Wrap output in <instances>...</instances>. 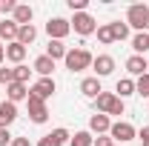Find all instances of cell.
I'll return each instance as SVG.
<instances>
[{
	"instance_id": "52a82bcc",
	"label": "cell",
	"mask_w": 149,
	"mask_h": 146,
	"mask_svg": "<svg viewBox=\"0 0 149 146\" xmlns=\"http://www.w3.org/2000/svg\"><path fill=\"white\" fill-rule=\"evenodd\" d=\"M69 32H72L69 20H63V17H49V23H46V35H49V40H63Z\"/></svg>"
},
{
	"instance_id": "cb8c5ba5",
	"label": "cell",
	"mask_w": 149,
	"mask_h": 146,
	"mask_svg": "<svg viewBox=\"0 0 149 146\" xmlns=\"http://www.w3.org/2000/svg\"><path fill=\"white\" fill-rule=\"evenodd\" d=\"M92 143H95V138H92V132H89V129L74 132L72 138H69V146H92Z\"/></svg>"
},
{
	"instance_id": "f1b7e54d",
	"label": "cell",
	"mask_w": 149,
	"mask_h": 146,
	"mask_svg": "<svg viewBox=\"0 0 149 146\" xmlns=\"http://www.w3.org/2000/svg\"><path fill=\"white\" fill-rule=\"evenodd\" d=\"M86 6H89L86 0H69V9H72L74 15H77V12H86Z\"/></svg>"
},
{
	"instance_id": "836d02e7",
	"label": "cell",
	"mask_w": 149,
	"mask_h": 146,
	"mask_svg": "<svg viewBox=\"0 0 149 146\" xmlns=\"http://www.w3.org/2000/svg\"><path fill=\"white\" fill-rule=\"evenodd\" d=\"M138 138L143 140V146H149V126H143L141 132H138Z\"/></svg>"
},
{
	"instance_id": "277c9868",
	"label": "cell",
	"mask_w": 149,
	"mask_h": 146,
	"mask_svg": "<svg viewBox=\"0 0 149 146\" xmlns=\"http://www.w3.org/2000/svg\"><path fill=\"white\" fill-rule=\"evenodd\" d=\"M69 26H72V32L74 35H95L97 32V23H95V17L89 15V12H77L72 20H69Z\"/></svg>"
},
{
	"instance_id": "3957f363",
	"label": "cell",
	"mask_w": 149,
	"mask_h": 146,
	"mask_svg": "<svg viewBox=\"0 0 149 146\" xmlns=\"http://www.w3.org/2000/svg\"><path fill=\"white\" fill-rule=\"evenodd\" d=\"M126 23L132 29H138V32H146L149 29V9L143 3H132L129 12H126Z\"/></svg>"
},
{
	"instance_id": "f546056e",
	"label": "cell",
	"mask_w": 149,
	"mask_h": 146,
	"mask_svg": "<svg viewBox=\"0 0 149 146\" xmlns=\"http://www.w3.org/2000/svg\"><path fill=\"white\" fill-rule=\"evenodd\" d=\"M92 146H115V140H112L109 135H97V138H95V143Z\"/></svg>"
},
{
	"instance_id": "ac0fdd59",
	"label": "cell",
	"mask_w": 149,
	"mask_h": 146,
	"mask_svg": "<svg viewBox=\"0 0 149 146\" xmlns=\"http://www.w3.org/2000/svg\"><path fill=\"white\" fill-rule=\"evenodd\" d=\"M35 17V12H32V6H26V3H17V9H15V23L17 26H29Z\"/></svg>"
},
{
	"instance_id": "2e32d148",
	"label": "cell",
	"mask_w": 149,
	"mask_h": 146,
	"mask_svg": "<svg viewBox=\"0 0 149 146\" xmlns=\"http://www.w3.org/2000/svg\"><path fill=\"white\" fill-rule=\"evenodd\" d=\"M23 57H26V46H20L17 40L6 46V60H12L15 66H20V63H23Z\"/></svg>"
},
{
	"instance_id": "7402d4cb",
	"label": "cell",
	"mask_w": 149,
	"mask_h": 146,
	"mask_svg": "<svg viewBox=\"0 0 149 146\" xmlns=\"http://www.w3.org/2000/svg\"><path fill=\"white\" fill-rule=\"evenodd\" d=\"M132 49H135V55H141V57H143V52H149V35L146 32H138L132 37Z\"/></svg>"
},
{
	"instance_id": "5bb4252c",
	"label": "cell",
	"mask_w": 149,
	"mask_h": 146,
	"mask_svg": "<svg viewBox=\"0 0 149 146\" xmlns=\"http://www.w3.org/2000/svg\"><path fill=\"white\" fill-rule=\"evenodd\" d=\"M32 72H37L40 77H52V72H55V60L46 55L35 57V63H32Z\"/></svg>"
},
{
	"instance_id": "ffe728a7",
	"label": "cell",
	"mask_w": 149,
	"mask_h": 146,
	"mask_svg": "<svg viewBox=\"0 0 149 146\" xmlns=\"http://www.w3.org/2000/svg\"><path fill=\"white\" fill-rule=\"evenodd\" d=\"M66 46H63V40H49V46H46V57H52V60H63L66 57Z\"/></svg>"
},
{
	"instance_id": "484cf974",
	"label": "cell",
	"mask_w": 149,
	"mask_h": 146,
	"mask_svg": "<svg viewBox=\"0 0 149 146\" xmlns=\"http://www.w3.org/2000/svg\"><path fill=\"white\" fill-rule=\"evenodd\" d=\"M12 77H15L12 83H29V77H32V69L20 63V66H15V69H12Z\"/></svg>"
},
{
	"instance_id": "e0dca14e",
	"label": "cell",
	"mask_w": 149,
	"mask_h": 146,
	"mask_svg": "<svg viewBox=\"0 0 149 146\" xmlns=\"http://www.w3.org/2000/svg\"><path fill=\"white\" fill-rule=\"evenodd\" d=\"M80 92H83V95H86V97H97V95H100V80H97V77H83V80H80Z\"/></svg>"
},
{
	"instance_id": "d6986e66",
	"label": "cell",
	"mask_w": 149,
	"mask_h": 146,
	"mask_svg": "<svg viewBox=\"0 0 149 146\" xmlns=\"http://www.w3.org/2000/svg\"><path fill=\"white\" fill-rule=\"evenodd\" d=\"M17 23H15V20H3V23H0V40H9V43H15V40H17Z\"/></svg>"
},
{
	"instance_id": "9a60e30c",
	"label": "cell",
	"mask_w": 149,
	"mask_h": 146,
	"mask_svg": "<svg viewBox=\"0 0 149 146\" xmlns=\"http://www.w3.org/2000/svg\"><path fill=\"white\" fill-rule=\"evenodd\" d=\"M109 126H112L109 115H97V112H95L92 117H89V132H92V135H103V132H109Z\"/></svg>"
},
{
	"instance_id": "4fadbf2b",
	"label": "cell",
	"mask_w": 149,
	"mask_h": 146,
	"mask_svg": "<svg viewBox=\"0 0 149 146\" xmlns=\"http://www.w3.org/2000/svg\"><path fill=\"white\" fill-rule=\"evenodd\" d=\"M15 120H17V106L9 103V100H3L0 103V129H9Z\"/></svg>"
},
{
	"instance_id": "7a4b0ae2",
	"label": "cell",
	"mask_w": 149,
	"mask_h": 146,
	"mask_svg": "<svg viewBox=\"0 0 149 146\" xmlns=\"http://www.w3.org/2000/svg\"><path fill=\"white\" fill-rule=\"evenodd\" d=\"M95 106H97V115H123V100L112 92H100L95 97Z\"/></svg>"
},
{
	"instance_id": "9c48e42d",
	"label": "cell",
	"mask_w": 149,
	"mask_h": 146,
	"mask_svg": "<svg viewBox=\"0 0 149 146\" xmlns=\"http://www.w3.org/2000/svg\"><path fill=\"white\" fill-rule=\"evenodd\" d=\"M92 69H95V77H97V80L106 77V74L115 72V57H112V55H97L92 60Z\"/></svg>"
},
{
	"instance_id": "ba28073f",
	"label": "cell",
	"mask_w": 149,
	"mask_h": 146,
	"mask_svg": "<svg viewBox=\"0 0 149 146\" xmlns=\"http://www.w3.org/2000/svg\"><path fill=\"white\" fill-rule=\"evenodd\" d=\"M69 138H72L69 129L60 126V129H52L49 135H43V138L37 140V146H63V143H69Z\"/></svg>"
},
{
	"instance_id": "8fae6325",
	"label": "cell",
	"mask_w": 149,
	"mask_h": 146,
	"mask_svg": "<svg viewBox=\"0 0 149 146\" xmlns=\"http://www.w3.org/2000/svg\"><path fill=\"white\" fill-rule=\"evenodd\" d=\"M6 100L15 103V106H17L20 100H29V89H26V83H9V86H6Z\"/></svg>"
},
{
	"instance_id": "4316f807",
	"label": "cell",
	"mask_w": 149,
	"mask_h": 146,
	"mask_svg": "<svg viewBox=\"0 0 149 146\" xmlns=\"http://www.w3.org/2000/svg\"><path fill=\"white\" fill-rule=\"evenodd\" d=\"M135 95H141V97H149V72L143 77H138L135 80Z\"/></svg>"
},
{
	"instance_id": "603a6c76",
	"label": "cell",
	"mask_w": 149,
	"mask_h": 146,
	"mask_svg": "<svg viewBox=\"0 0 149 146\" xmlns=\"http://www.w3.org/2000/svg\"><path fill=\"white\" fill-rule=\"evenodd\" d=\"M115 92H118V97L123 100V97H129V95H135V80L132 77H120L118 80V86H115Z\"/></svg>"
},
{
	"instance_id": "4dcf8cb0",
	"label": "cell",
	"mask_w": 149,
	"mask_h": 146,
	"mask_svg": "<svg viewBox=\"0 0 149 146\" xmlns=\"http://www.w3.org/2000/svg\"><path fill=\"white\" fill-rule=\"evenodd\" d=\"M15 9H17L15 0H0V12H12V15H15Z\"/></svg>"
},
{
	"instance_id": "e575fe53",
	"label": "cell",
	"mask_w": 149,
	"mask_h": 146,
	"mask_svg": "<svg viewBox=\"0 0 149 146\" xmlns=\"http://www.w3.org/2000/svg\"><path fill=\"white\" fill-rule=\"evenodd\" d=\"M12 146H32V143H29V138H15Z\"/></svg>"
},
{
	"instance_id": "30bf717a",
	"label": "cell",
	"mask_w": 149,
	"mask_h": 146,
	"mask_svg": "<svg viewBox=\"0 0 149 146\" xmlns=\"http://www.w3.org/2000/svg\"><path fill=\"white\" fill-rule=\"evenodd\" d=\"M55 80H52V77H40V80H37L35 86H32V89H29V95H35V97H40V100H46V97H52V95H55Z\"/></svg>"
},
{
	"instance_id": "83f0119b",
	"label": "cell",
	"mask_w": 149,
	"mask_h": 146,
	"mask_svg": "<svg viewBox=\"0 0 149 146\" xmlns=\"http://www.w3.org/2000/svg\"><path fill=\"white\" fill-rule=\"evenodd\" d=\"M97 40H100L103 46L115 43V37H112V29H109V23H106V26H97Z\"/></svg>"
},
{
	"instance_id": "5b68a950",
	"label": "cell",
	"mask_w": 149,
	"mask_h": 146,
	"mask_svg": "<svg viewBox=\"0 0 149 146\" xmlns=\"http://www.w3.org/2000/svg\"><path fill=\"white\" fill-rule=\"evenodd\" d=\"M135 126L132 123H126V120H118V123H112L109 126V138L115 140V143H129V140H135Z\"/></svg>"
},
{
	"instance_id": "d6a6232c",
	"label": "cell",
	"mask_w": 149,
	"mask_h": 146,
	"mask_svg": "<svg viewBox=\"0 0 149 146\" xmlns=\"http://www.w3.org/2000/svg\"><path fill=\"white\" fill-rule=\"evenodd\" d=\"M12 135H9V129H0V146H12Z\"/></svg>"
},
{
	"instance_id": "1f68e13d",
	"label": "cell",
	"mask_w": 149,
	"mask_h": 146,
	"mask_svg": "<svg viewBox=\"0 0 149 146\" xmlns=\"http://www.w3.org/2000/svg\"><path fill=\"white\" fill-rule=\"evenodd\" d=\"M12 80H15V77H12V69H0V83H3V86H9Z\"/></svg>"
},
{
	"instance_id": "8d00e7d4",
	"label": "cell",
	"mask_w": 149,
	"mask_h": 146,
	"mask_svg": "<svg viewBox=\"0 0 149 146\" xmlns=\"http://www.w3.org/2000/svg\"><path fill=\"white\" fill-rule=\"evenodd\" d=\"M0 103H3V100H0Z\"/></svg>"
},
{
	"instance_id": "44dd1931",
	"label": "cell",
	"mask_w": 149,
	"mask_h": 146,
	"mask_svg": "<svg viewBox=\"0 0 149 146\" xmlns=\"http://www.w3.org/2000/svg\"><path fill=\"white\" fill-rule=\"evenodd\" d=\"M35 37H37V29L32 26V23L17 29V43H20V46H29V43H35Z\"/></svg>"
},
{
	"instance_id": "d590c367",
	"label": "cell",
	"mask_w": 149,
	"mask_h": 146,
	"mask_svg": "<svg viewBox=\"0 0 149 146\" xmlns=\"http://www.w3.org/2000/svg\"><path fill=\"white\" fill-rule=\"evenodd\" d=\"M3 57H6V46H0V66H3Z\"/></svg>"
},
{
	"instance_id": "d4e9b609",
	"label": "cell",
	"mask_w": 149,
	"mask_h": 146,
	"mask_svg": "<svg viewBox=\"0 0 149 146\" xmlns=\"http://www.w3.org/2000/svg\"><path fill=\"white\" fill-rule=\"evenodd\" d=\"M109 29H112V37H115V40H126V37H129V23L115 20V23H109Z\"/></svg>"
},
{
	"instance_id": "6da1fadb",
	"label": "cell",
	"mask_w": 149,
	"mask_h": 146,
	"mask_svg": "<svg viewBox=\"0 0 149 146\" xmlns=\"http://www.w3.org/2000/svg\"><path fill=\"white\" fill-rule=\"evenodd\" d=\"M92 60H95V55L86 52V49H69L66 57H63V63H66L69 72H83V69H89Z\"/></svg>"
},
{
	"instance_id": "8992f818",
	"label": "cell",
	"mask_w": 149,
	"mask_h": 146,
	"mask_svg": "<svg viewBox=\"0 0 149 146\" xmlns=\"http://www.w3.org/2000/svg\"><path fill=\"white\" fill-rule=\"evenodd\" d=\"M26 106H29V117H32V123H46V120H49L46 100H40V97H35V95H29Z\"/></svg>"
},
{
	"instance_id": "7c38bea8",
	"label": "cell",
	"mask_w": 149,
	"mask_h": 146,
	"mask_svg": "<svg viewBox=\"0 0 149 146\" xmlns=\"http://www.w3.org/2000/svg\"><path fill=\"white\" fill-rule=\"evenodd\" d=\"M126 72L135 74V77H143V74L149 72V60L141 57V55H132L129 60H126Z\"/></svg>"
}]
</instances>
